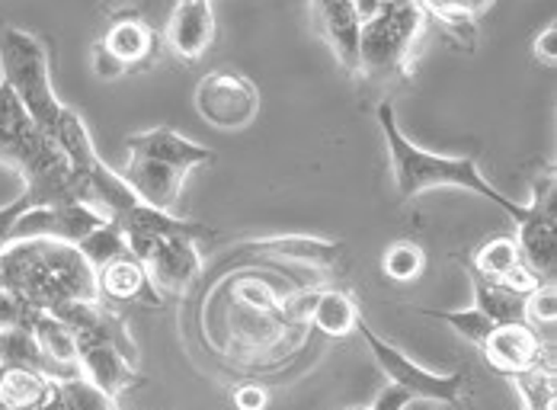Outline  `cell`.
Segmentation results:
<instances>
[{
  "mask_svg": "<svg viewBox=\"0 0 557 410\" xmlns=\"http://www.w3.org/2000/svg\"><path fill=\"white\" fill-rule=\"evenodd\" d=\"M26 327L36 337L42 356L61 372V382L81 375V369H77V340H74V331L64 321H58L52 311H33Z\"/></svg>",
  "mask_w": 557,
  "mask_h": 410,
  "instance_id": "ffe728a7",
  "label": "cell"
},
{
  "mask_svg": "<svg viewBox=\"0 0 557 410\" xmlns=\"http://www.w3.org/2000/svg\"><path fill=\"white\" fill-rule=\"evenodd\" d=\"M97 293L100 301H110V305H145V308H161V293L151 286L145 266L125 253V257H115L110 260L103 270H97Z\"/></svg>",
  "mask_w": 557,
  "mask_h": 410,
  "instance_id": "2e32d148",
  "label": "cell"
},
{
  "mask_svg": "<svg viewBox=\"0 0 557 410\" xmlns=\"http://www.w3.org/2000/svg\"><path fill=\"white\" fill-rule=\"evenodd\" d=\"M55 378L26 369V365H3L0 369V408L3 410H42L55 395Z\"/></svg>",
  "mask_w": 557,
  "mask_h": 410,
  "instance_id": "44dd1931",
  "label": "cell"
},
{
  "mask_svg": "<svg viewBox=\"0 0 557 410\" xmlns=\"http://www.w3.org/2000/svg\"><path fill=\"white\" fill-rule=\"evenodd\" d=\"M346 410H372V408H346Z\"/></svg>",
  "mask_w": 557,
  "mask_h": 410,
  "instance_id": "b9f144b4",
  "label": "cell"
},
{
  "mask_svg": "<svg viewBox=\"0 0 557 410\" xmlns=\"http://www.w3.org/2000/svg\"><path fill=\"white\" fill-rule=\"evenodd\" d=\"M234 408L237 410H267L270 408V392L257 382H247L234 392Z\"/></svg>",
  "mask_w": 557,
  "mask_h": 410,
  "instance_id": "8d00e7d4",
  "label": "cell"
},
{
  "mask_svg": "<svg viewBox=\"0 0 557 410\" xmlns=\"http://www.w3.org/2000/svg\"><path fill=\"white\" fill-rule=\"evenodd\" d=\"M26 209H33V199H29L26 192H20V199H13L10 206H3V209H0V253L10 247V232H13L16 219H20Z\"/></svg>",
  "mask_w": 557,
  "mask_h": 410,
  "instance_id": "e575fe53",
  "label": "cell"
},
{
  "mask_svg": "<svg viewBox=\"0 0 557 410\" xmlns=\"http://www.w3.org/2000/svg\"><path fill=\"white\" fill-rule=\"evenodd\" d=\"M77 369L112 401H119L122 392H128L138 382L135 359L107 340H77Z\"/></svg>",
  "mask_w": 557,
  "mask_h": 410,
  "instance_id": "7c38bea8",
  "label": "cell"
},
{
  "mask_svg": "<svg viewBox=\"0 0 557 410\" xmlns=\"http://www.w3.org/2000/svg\"><path fill=\"white\" fill-rule=\"evenodd\" d=\"M234 301H237L240 308L260 314V318H273V321H276L278 301H282V298H278L276 289H273L270 283H260V279H237V286H234Z\"/></svg>",
  "mask_w": 557,
  "mask_h": 410,
  "instance_id": "f546056e",
  "label": "cell"
},
{
  "mask_svg": "<svg viewBox=\"0 0 557 410\" xmlns=\"http://www.w3.org/2000/svg\"><path fill=\"white\" fill-rule=\"evenodd\" d=\"M420 314H426V318H436V321H446L448 327L458 334V337H465L468 344H474L478 350L484 347V340L491 337V331L497 327L484 311H478V308H465V311H436V308H417Z\"/></svg>",
  "mask_w": 557,
  "mask_h": 410,
  "instance_id": "f1b7e54d",
  "label": "cell"
},
{
  "mask_svg": "<svg viewBox=\"0 0 557 410\" xmlns=\"http://www.w3.org/2000/svg\"><path fill=\"white\" fill-rule=\"evenodd\" d=\"M0 164L13 167L26 179V196L33 206L77 202L74 179L64 151L52 135H46L16 94L0 80Z\"/></svg>",
  "mask_w": 557,
  "mask_h": 410,
  "instance_id": "3957f363",
  "label": "cell"
},
{
  "mask_svg": "<svg viewBox=\"0 0 557 410\" xmlns=\"http://www.w3.org/2000/svg\"><path fill=\"white\" fill-rule=\"evenodd\" d=\"M465 273H468V279H471V286H474V308L484 311L497 327H500V324H519V321H525L522 295L509 293V289H503L500 283L481 276L471 263H465Z\"/></svg>",
  "mask_w": 557,
  "mask_h": 410,
  "instance_id": "603a6c76",
  "label": "cell"
},
{
  "mask_svg": "<svg viewBox=\"0 0 557 410\" xmlns=\"http://www.w3.org/2000/svg\"><path fill=\"white\" fill-rule=\"evenodd\" d=\"M426 26V10L420 0H388V7L362 23L359 33V74L388 77L410 67L413 42Z\"/></svg>",
  "mask_w": 557,
  "mask_h": 410,
  "instance_id": "5b68a950",
  "label": "cell"
},
{
  "mask_svg": "<svg viewBox=\"0 0 557 410\" xmlns=\"http://www.w3.org/2000/svg\"><path fill=\"white\" fill-rule=\"evenodd\" d=\"M525 305V324H532L535 331L539 327H552L557 321V286L555 279H545L539 283L532 293L522 298Z\"/></svg>",
  "mask_w": 557,
  "mask_h": 410,
  "instance_id": "4dcf8cb0",
  "label": "cell"
},
{
  "mask_svg": "<svg viewBox=\"0 0 557 410\" xmlns=\"http://www.w3.org/2000/svg\"><path fill=\"white\" fill-rule=\"evenodd\" d=\"M128 154H138V158H151V161H161L170 167H180V171H196V167H206V164H215V151L206 148V145H196L170 128H148V132H138L125 141Z\"/></svg>",
  "mask_w": 557,
  "mask_h": 410,
  "instance_id": "9a60e30c",
  "label": "cell"
},
{
  "mask_svg": "<svg viewBox=\"0 0 557 410\" xmlns=\"http://www.w3.org/2000/svg\"><path fill=\"white\" fill-rule=\"evenodd\" d=\"M132 257L145 266L158 293L189 295L202 276L199 244L189 237H125Z\"/></svg>",
  "mask_w": 557,
  "mask_h": 410,
  "instance_id": "52a82bcc",
  "label": "cell"
},
{
  "mask_svg": "<svg viewBox=\"0 0 557 410\" xmlns=\"http://www.w3.org/2000/svg\"><path fill=\"white\" fill-rule=\"evenodd\" d=\"M311 10H314V20L324 33V39L331 42L336 61L356 74H359V33H362V23L352 10L349 0H311Z\"/></svg>",
  "mask_w": 557,
  "mask_h": 410,
  "instance_id": "e0dca14e",
  "label": "cell"
},
{
  "mask_svg": "<svg viewBox=\"0 0 557 410\" xmlns=\"http://www.w3.org/2000/svg\"><path fill=\"white\" fill-rule=\"evenodd\" d=\"M379 122H382V132H385V141H388V158L391 171H394V186H397V196L400 199H413L426 189H468V192H478L491 202H497L503 212L519 225L525 219V206L512 202L509 196H503L500 189L481 174L478 161L474 158H451V154H433L420 145H413L394 116V107L382 103L379 107Z\"/></svg>",
  "mask_w": 557,
  "mask_h": 410,
  "instance_id": "7a4b0ae2",
  "label": "cell"
},
{
  "mask_svg": "<svg viewBox=\"0 0 557 410\" xmlns=\"http://www.w3.org/2000/svg\"><path fill=\"white\" fill-rule=\"evenodd\" d=\"M0 286L29 308L52 311L61 301H100L97 270L74 244L16 240L0 253Z\"/></svg>",
  "mask_w": 557,
  "mask_h": 410,
  "instance_id": "6da1fadb",
  "label": "cell"
},
{
  "mask_svg": "<svg viewBox=\"0 0 557 410\" xmlns=\"http://www.w3.org/2000/svg\"><path fill=\"white\" fill-rule=\"evenodd\" d=\"M122 179L128 183V189L145 202V206H154L161 212H173L180 196H183V183H186V171L180 167H170L161 161H151V158H138L132 154Z\"/></svg>",
  "mask_w": 557,
  "mask_h": 410,
  "instance_id": "5bb4252c",
  "label": "cell"
},
{
  "mask_svg": "<svg viewBox=\"0 0 557 410\" xmlns=\"http://www.w3.org/2000/svg\"><path fill=\"white\" fill-rule=\"evenodd\" d=\"M90 64H94V74H97L100 80H119V77H125V74L132 71L125 61L115 59L103 42H94V49H90Z\"/></svg>",
  "mask_w": 557,
  "mask_h": 410,
  "instance_id": "836d02e7",
  "label": "cell"
},
{
  "mask_svg": "<svg viewBox=\"0 0 557 410\" xmlns=\"http://www.w3.org/2000/svg\"><path fill=\"white\" fill-rule=\"evenodd\" d=\"M247 250L250 253H270V257L292 260V263H305V266H314V270H336L339 260H343V244L311 235L263 237V240L247 244Z\"/></svg>",
  "mask_w": 557,
  "mask_h": 410,
  "instance_id": "ac0fdd59",
  "label": "cell"
},
{
  "mask_svg": "<svg viewBox=\"0 0 557 410\" xmlns=\"http://www.w3.org/2000/svg\"><path fill=\"white\" fill-rule=\"evenodd\" d=\"M426 270V253L413 240H394L382 257V273L391 283H413Z\"/></svg>",
  "mask_w": 557,
  "mask_h": 410,
  "instance_id": "83f0119b",
  "label": "cell"
},
{
  "mask_svg": "<svg viewBox=\"0 0 557 410\" xmlns=\"http://www.w3.org/2000/svg\"><path fill=\"white\" fill-rule=\"evenodd\" d=\"M168 49L180 61H199L215 39L212 0H180L164 29Z\"/></svg>",
  "mask_w": 557,
  "mask_h": 410,
  "instance_id": "4fadbf2b",
  "label": "cell"
},
{
  "mask_svg": "<svg viewBox=\"0 0 557 410\" xmlns=\"http://www.w3.org/2000/svg\"><path fill=\"white\" fill-rule=\"evenodd\" d=\"M522 263V253H519V244H516V237L500 235V237H491L478 253H474V260H471V266L481 273V276H487V279H503L512 266H519Z\"/></svg>",
  "mask_w": 557,
  "mask_h": 410,
  "instance_id": "484cf974",
  "label": "cell"
},
{
  "mask_svg": "<svg viewBox=\"0 0 557 410\" xmlns=\"http://www.w3.org/2000/svg\"><path fill=\"white\" fill-rule=\"evenodd\" d=\"M0 80L16 94V100L26 107L33 122L55 138L58 116H61V100L52 87V71H49V52L46 46L20 29L7 26L0 36Z\"/></svg>",
  "mask_w": 557,
  "mask_h": 410,
  "instance_id": "277c9868",
  "label": "cell"
},
{
  "mask_svg": "<svg viewBox=\"0 0 557 410\" xmlns=\"http://www.w3.org/2000/svg\"><path fill=\"white\" fill-rule=\"evenodd\" d=\"M115 225L122 228L125 237H189V240L199 244V240L212 235L206 225H196L189 219H180L173 212H161V209L145 206V202H138L122 219H115Z\"/></svg>",
  "mask_w": 557,
  "mask_h": 410,
  "instance_id": "d6986e66",
  "label": "cell"
},
{
  "mask_svg": "<svg viewBox=\"0 0 557 410\" xmlns=\"http://www.w3.org/2000/svg\"><path fill=\"white\" fill-rule=\"evenodd\" d=\"M481 352L506 378L532 372V369H555L552 344H542V334L525 321L494 327L491 337L484 340Z\"/></svg>",
  "mask_w": 557,
  "mask_h": 410,
  "instance_id": "8fae6325",
  "label": "cell"
},
{
  "mask_svg": "<svg viewBox=\"0 0 557 410\" xmlns=\"http://www.w3.org/2000/svg\"><path fill=\"white\" fill-rule=\"evenodd\" d=\"M497 283H500L503 289H509V293H516V295H522V298H525V295L532 293V289H535L539 283H545V279H539V276H535V273H532V270H529L525 263H519V266H512V270H509V273H506L503 279H497Z\"/></svg>",
  "mask_w": 557,
  "mask_h": 410,
  "instance_id": "d590c367",
  "label": "cell"
},
{
  "mask_svg": "<svg viewBox=\"0 0 557 410\" xmlns=\"http://www.w3.org/2000/svg\"><path fill=\"white\" fill-rule=\"evenodd\" d=\"M103 222H110L103 212L84 206V202H58V206H33L26 209L13 232L10 244L16 240H64V244H81L90 232H97Z\"/></svg>",
  "mask_w": 557,
  "mask_h": 410,
  "instance_id": "30bf717a",
  "label": "cell"
},
{
  "mask_svg": "<svg viewBox=\"0 0 557 410\" xmlns=\"http://www.w3.org/2000/svg\"><path fill=\"white\" fill-rule=\"evenodd\" d=\"M81 253H84V260L94 266V270H103L110 260L115 257H125V253H132L128 250V244H125V235H122V228L115 225V222H103L97 232H90V235L84 237L81 244H74Z\"/></svg>",
  "mask_w": 557,
  "mask_h": 410,
  "instance_id": "4316f807",
  "label": "cell"
},
{
  "mask_svg": "<svg viewBox=\"0 0 557 410\" xmlns=\"http://www.w3.org/2000/svg\"><path fill=\"white\" fill-rule=\"evenodd\" d=\"M356 334H362V340L369 344V350L375 356L379 369L388 375L391 385H397L400 392H407L413 401H430V405H458L465 385H468V372H451V375H436L423 365H417L410 356L397 350L394 344L382 340L362 318L356 324Z\"/></svg>",
  "mask_w": 557,
  "mask_h": 410,
  "instance_id": "8992f818",
  "label": "cell"
},
{
  "mask_svg": "<svg viewBox=\"0 0 557 410\" xmlns=\"http://www.w3.org/2000/svg\"><path fill=\"white\" fill-rule=\"evenodd\" d=\"M3 365H26V369H36V372L61 382V372L42 356L36 337L29 334V327H13V331L0 334V369Z\"/></svg>",
  "mask_w": 557,
  "mask_h": 410,
  "instance_id": "d4e9b609",
  "label": "cell"
},
{
  "mask_svg": "<svg viewBox=\"0 0 557 410\" xmlns=\"http://www.w3.org/2000/svg\"><path fill=\"white\" fill-rule=\"evenodd\" d=\"M33 311L36 308H29L20 295L10 293L7 286H0V334L3 331H13V327H26Z\"/></svg>",
  "mask_w": 557,
  "mask_h": 410,
  "instance_id": "d6a6232c",
  "label": "cell"
},
{
  "mask_svg": "<svg viewBox=\"0 0 557 410\" xmlns=\"http://www.w3.org/2000/svg\"><path fill=\"white\" fill-rule=\"evenodd\" d=\"M42 410H74V408L67 405V398L61 395V388H58V385H55V395L49 398V405H46V408H42Z\"/></svg>",
  "mask_w": 557,
  "mask_h": 410,
  "instance_id": "ab89813d",
  "label": "cell"
},
{
  "mask_svg": "<svg viewBox=\"0 0 557 410\" xmlns=\"http://www.w3.org/2000/svg\"><path fill=\"white\" fill-rule=\"evenodd\" d=\"M359 324V308L343 289H324L314 298V311H311V327H318L327 337H349L356 334Z\"/></svg>",
  "mask_w": 557,
  "mask_h": 410,
  "instance_id": "cb8c5ba5",
  "label": "cell"
},
{
  "mask_svg": "<svg viewBox=\"0 0 557 410\" xmlns=\"http://www.w3.org/2000/svg\"><path fill=\"white\" fill-rule=\"evenodd\" d=\"M555 171L535 176L532 183V202L525 206V219L519 222V253L522 263L539 279H555L557 263V199Z\"/></svg>",
  "mask_w": 557,
  "mask_h": 410,
  "instance_id": "ba28073f",
  "label": "cell"
},
{
  "mask_svg": "<svg viewBox=\"0 0 557 410\" xmlns=\"http://www.w3.org/2000/svg\"><path fill=\"white\" fill-rule=\"evenodd\" d=\"M61 395L67 398V405L74 410H119V401L107 398L97 385H90L84 375H74V378H64L58 382Z\"/></svg>",
  "mask_w": 557,
  "mask_h": 410,
  "instance_id": "1f68e13d",
  "label": "cell"
},
{
  "mask_svg": "<svg viewBox=\"0 0 557 410\" xmlns=\"http://www.w3.org/2000/svg\"><path fill=\"white\" fill-rule=\"evenodd\" d=\"M535 59L542 61V64H555L557 61V26L555 23H548L542 33H539V39H535Z\"/></svg>",
  "mask_w": 557,
  "mask_h": 410,
  "instance_id": "74e56055",
  "label": "cell"
},
{
  "mask_svg": "<svg viewBox=\"0 0 557 410\" xmlns=\"http://www.w3.org/2000/svg\"><path fill=\"white\" fill-rule=\"evenodd\" d=\"M410 405H413V398H410L407 392H400L397 385H388V388H382V392H379V398H375L372 410H407Z\"/></svg>",
  "mask_w": 557,
  "mask_h": 410,
  "instance_id": "f35d334b",
  "label": "cell"
},
{
  "mask_svg": "<svg viewBox=\"0 0 557 410\" xmlns=\"http://www.w3.org/2000/svg\"><path fill=\"white\" fill-rule=\"evenodd\" d=\"M135 0H103V7L110 10V13H119V10H128Z\"/></svg>",
  "mask_w": 557,
  "mask_h": 410,
  "instance_id": "60d3db41",
  "label": "cell"
},
{
  "mask_svg": "<svg viewBox=\"0 0 557 410\" xmlns=\"http://www.w3.org/2000/svg\"><path fill=\"white\" fill-rule=\"evenodd\" d=\"M100 42L110 49L115 59L125 61L128 67L145 64V61L154 55V49H158L154 29H151L141 16H135V13L119 16L110 29H107V39H100Z\"/></svg>",
  "mask_w": 557,
  "mask_h": 410,
  "instance_id": "7402d4cb",
  "label": "cell"
},
{
  "mask_svg": "<svg viewBox=\"0 0 557 410\" xmlns=\"http://www.w3.org/2000/svg\"><path fill=\"white\" fill-rule=\"evenodd\" d=\"M196 113L222 132H240L260 116V90L240 71H212L196 84Z\"/></svg>",
  "mask_w": 557,
  "mask_h": 410,
  "instance_id": "9c48e42d",
  "label": "cell"
},
{
  "mask_svg": "<svg viewBox=\"0 0 557 410\" xmlns=\"http://www.w3.org/2000/svg\"><path fill=\"white\" fill-rule=\"evenodd\" d=\"M522 410H529V408H522Z\"/></svg>",
  "mask_w": 557,
  "mask_h": 410,
  "instance_id": "7bdbcfd3",
  "label": "cell"
}]
</instances>
